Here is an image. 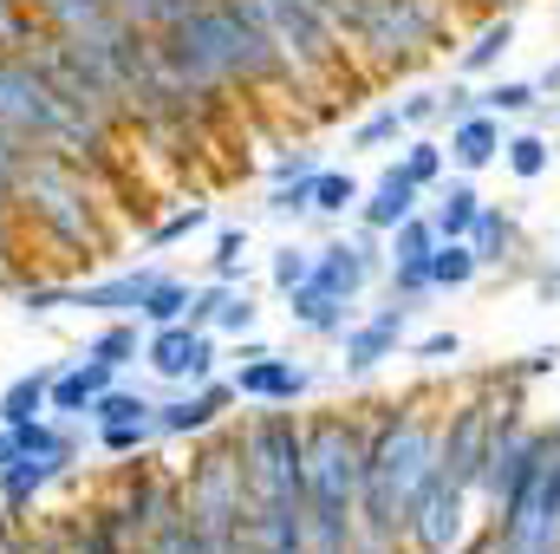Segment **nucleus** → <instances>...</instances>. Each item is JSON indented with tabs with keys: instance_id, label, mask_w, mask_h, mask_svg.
I'll return each instance as SVG.
<instances>
[{
	"instance_id": "26",
	"label": "nucleus",
	"mask_w": 560,
	"mask_h": 554,
	"mask_svg": "<svg viewBox=\"0 0 560 554\" xmlns=\"http://www.w3.org/2000/svg\"><path fill=\"white\" fill-rule=\"evenodd\" d=\"M359 196H365V183H359L352 170H313V216L346 222V216L359 209Z\"/></svg>"
},
{
	"instance_id": "35",
	"label": "nucleus",
	"mask_w": 560,
	"mask_h": 554,
	"mask_svg": "<svg viewBox=\"0 0 560 554\" xmlns=\"http://www.w3.org/2000/svg\"><path fill=\"white\" fill-rule=\"evenodd\" d=\"M398 163H405V176H411L418 189H436V183L450 176V150H443L436 138H411V143H405V157H398Z\"/></svg>"
},
{
	"instance_id": "30",
	"label": "nucleus",
	"mask_w": 560,
	"mask_h": 554,
	"mask_svg": "<svg viewBox=\"0 0 560 554\" xmlns=\"http://www.w3.org/2000/svg\"><path fill=\"white\" fill-rule=\"evenodd\" d=\"M202 229H215V209H209V203H189V209L163 216V222L143 235V249H150V255H163V249H176V242H189V235H202Z\"/></svg>"
},
{
	"instance_id": "25",
	"label": "nucleus",
	"mask_w": 560,
	"mask_h": 554,
	"mask_svg": "<svg viewBox=\"0 0 560 554\" xmlns=\"http://www.w3.org/2000/svg\"><path fill=\"white\" fill-rule=\"evenodd\" d=\"M46 385H52V366H39V372H20V379L0 392V424H7V430H20V424L46 417Z\"/></svg>"
},
{
	"instance_id": "36",
	"label": "nucleus",
	"mask_w": 560,
	"mask_h": 554,
	"mask_svg": "<svg viewBox=\"0 0 560 554\" xmlns=\"http://www.w3.org/2000/svg\"><path fill=\"white\" fill-rule=\"evenodd\" d=\"M255 326H261V307H255V293H248V287H229V300L215 307V326H209V333H215V339H248Z\"/></svg>"
},
{
	"instance_id": "17",
	"label": "nucleus",
	"mask_w": 560,
	"mask_h": 554,
	"mask_svg": "<svg viewBox=\"0 0 560 554\" xmlns=\"http://www.w3.org/2000/svg\"><path fill=\"white\" fill-rule=\"evenodd\" d=\"M248 535L261 554H306V503H248Z\"/></svg>"
},
{
	"instance_id": "40",
	"label": "nucleus",
	"mask_w": 560,
	"mask_h": 554,
	"mask_svg": "<svg viewBox=\"0 0 560 554\" xmlns=\"http://www.w3.org/2000/svg\"><path fill=\"white\" fill-rule=\"evenodd\" d=\"M33 39H39V20H33V7H26V0H0V46L26 53Z\"/></svg>"
},
{
	"instance_id": "42",
	"label": "nucleus",
	"mask_w": 560,
	"mask_h": 554,
	"mask_svg": "<svg viewBox=\"0 0 560 554\" xmlns=\"http://www.w3.org/2000/svg\"><path fill=\"white\" fill-rule=\"evenodd\" d=\"M229 287H235V280H196V287H189V313H183V320L209 333V326H215V307L229 300Z\"/></svg>"
},
{
	"instance_id": "21",
	"label": "nucleus",
	"mask_w": 560,
	"mask_h": 554,
	"mask_svg": "<svg viewBox=\"0 0 560 554\" xmlns=\"http://www.w3.org/2000/svg\"><path fill=\"white\" fill-rule=\"evenodd\" d=\"M469 249H476V262L482 268H509L515 255H522V229H515V216L509 209H476V222H469V235H463Z\"/></svg>"
},
{
	"instance_id": "51",
	"label": "nucleus",
	"mask_w": 560,
	"mask_h": 554,
	"mask_svg": "<svg viewBox=\"0 0 560 554\" xmlns=\"http://www.w3.org/2000/svg\"><path fill=\"white\" fill-rule=\"evenodd\" d=\"M560 366V346H541V353H528V372H555Z\"/></svg>"
},
{
	"instance_id": "27",
	"label": "nucleus",
	"mask_w": 560,
	"mask_h": 554,
	"mask_svg": "<svg viewBox=\"0 0 560 554\" xmlns=\"http://www.w3.org/2000/svg\"><path fill=\"white\" fill-rule=\"evenodd\" d=\"M476 275H482V262H476L469 242H436L430 249V293H463Z\"/></svg>"
},
{
	"instance_id": "50",
	"label": "nucleus",
	"mask_w": 560,
	"mask_h": 554,
	"mask_svg": "<svg viewBox=\"0 0 560 554\" xmlns=\"http://www.w3.org/2000/svg\"><path fill=\"white\" fill-rule=\"evenodd\" d=\"M268 353H275V346H268V339H255V333L229 346V359H235V366H248V359H268Z\"/></svg>"
},
{
	"instance_id": "38",
	"label": "nucleus",
	"mask_w": 560,
	"mask_h": 554,
	"mask_svg": "<svg viewBox=\"0 0 560 554\" xmlns=\"http://www.w3.org/2000/svg\"><path fill=\"white\" fill-rule=\"evenodd\" d=\"M275 222H300L313 216V176H293V183H268V203H261Z\"/></svg>"
},
{
	"instance_id": "1",
	"label": "nucleus",
	"mask_w": 560,
	"mask_h": 554,
	"mask_svg": "<svg viewBox=\"0 0 560 554\" xmlns=\"http://www.w3.org/2000/svg\"><path fill=\"white\" fill-rule=\"evenodd\" d=\"M436 476V424L418 412H392L365 430V476H359V529L405 535V516Z\"/></svg>"
},
{
	"instance_id": "18",
	"label": "nucleus",
	"mask_w": 560,
	"mask_h": 554,
	"mask_svg": "<svg viewBox=\"0 0 560 554\" xmlns=\"http://www.w3.org/2000/svg\"><path fill=\"white\" fill-rule=\"evenodd\" d=\"M372 275H378V268H372L352 242H326V249H313V268H306L313 287H326V293H339V300H359Z\"/></svg>"
},
{
	"instance_id": "3",
	"label": "nucleus",
	"mask_w": 560,
	"mask_h": 554,
	"mask_svg": "<svg viewBox=\"0 0 560 554\" xmlns=\"http://www.w3.org/2000/svg\"><path fill=\"white\" fill-rule=\"evenodd\" d=\"M183 509L209 535V549H222L229 535L248 529V476H242L235 437H215V443H202L189 457V470H183Z\"/></svg>"
},
{
	"instance_id": "11",
	"label": "nucleus",
	"mask_w": 560,
	"mask_h": 554,
	"mask_svg": "<svg viewBox=\"0 0 560 554\" xmlns=\"http://www.w3.org/2000/svg\"><path fill=\"white\" fill-rule=\"evenodd\" d=\"M235 405V385L229 379H209V385H189V392H176V399H156V443H176V437H209L222 412Z\"/></svg>"
},
{
	"instance_id": "20",
	"label": "nucleus",
	"mask_w": 560,
	"mask_h": 554,
	"mask_svg": "<svg viewBox=\"0 0 560 554\" xmlns=\"http://www.w3.org/2000/svg\"><path fill=\"white\" fill-rule=\"evenodd\" d=\"M476 209H482V196H476V183L456 170V176H443V183H436V209H423V216H430L436 242H463V235H469V222H476Z\"/></svg>"
},
{
	"instance_id": "52",
	"label": "nucleus",
	"mask_w": 560,
	"mask_h": 554,
	"mask_svg": "<svg viewBox=\"0 0 560 554\" xmlns=\"http://www.w3.org/2000/svg\"><path fill=\"white\" fill-rule=\"evenodd\" d=\"M541 92H560V59L548 66V72H541Z\"/></svg>"
},
{
	"instance_id": "23",
	"label": "nucleus",
	"mask_w": 560,
	"mask_h": 554,
	"mask_svg": "<svg viewBox=\"0 0 560 554\" xmlns=\"http://www.w3.org/2000/svg\"><path fill=\"white\" fill-rule=\"evenodd\" d=\"M509 46H515V20H509V13H495V20H489L463 53H456V72H463V79H482V72H495V66H502V53H509Z\"/></svg>"
},
{
	"instance_id": "16",
	"label": "nucleus",
	"mask_w": 560,
	"mask_h": 554,
	"mask_svg": "<svg viewBox=\"0 0 560 554\" xmlns=\"http://www.w3.org/2000/svg\"><path fill=\"white\" fill-rule=\"evenodd\" d=\"M502 143H509V131H502V118L476 105L469 118H456V125H450V143H443V150H450V170L476 176V170H489V163L502 157Z\"/></svg>"
},
{
	"instance_id": "14",
	"label": "nucleus",
	"mask_w": 560,
	"mask_h": 554,
	"mask_svg": "<svg viewBox=\"0 0 560 554\" xmlns=\"http://www.w3.org/2000/svg\"><path fill=\"white\" fill-rule=\"evenodd\" d=\"M59 476H66L59 463H46V457H20L13 437H7V457H0V509H7L13 522H33V503H39Z\"/></svg>"
},
{
	"instance_id": "22",
	"label": "nucleus",
	"mask_w": 560,
	"mask_h": 554,
	"mask_svg": "<svg viewBox=\"0 0 560 554\" xmlns=\"http://www.w3.org/2000/svg\"><path fill=\"white\" fill-rule=\"evenodd\" d=\"M26 7H33L39 33H66V39H79V33H92L118 13L112 0H26Z\"/></svg>"
},
{
	"instance_id": "2",
	"label": "nucleus",
	"mask_w": 560,
	"mask_h": 554,
	"mask_svg": "<svg viewBox=\"0 0 560 554\" xmlns=\"http://www.w3.org/2000/svg\"><path fill=\"white\" fill-rule=\"evenodd\" d=\"M248 503H306V424L287 405H261L235 430Z\"/></svg>"
},
{
	"instance_id": "53",
	"label": "nucleus",
	"mask_w": 560,
	"mask_h": 554,
	"mask_svg": "<svg viewBox=\"0 0 560 554\" xmlns=\"http://www.w3.org/2000/svg\"><path fill=\"white\" fill-rule=\"evenodd\" d=\"M0 457H7V424H0Z\"/></svg>"
},
{
	"instance_id": "43",
	"label": "nucleus",
	"mask_w": 560,
	"mask_h": 554,
	"mask_svg": "<svg viewBox=\"0 0 560 554\" xmlns=\"http://www.w3.org/2000/svg\"><path fill=\"white\" fill-rule=\"evenodd\" d=\"M66 307V280H26L20 287V313L26 320H46V313H59Z\"/></svg>"
},
{
	"instance_id": "34",
	"label": "nucleus",
	"mask_w": 560,
	"mask_h": 554,
	"mask_svg": "<svg viewBox=\"0 0 560 554\" xmlns=\"http://www.w3.org/2000/svg\"><path fill=\"white\" fill-rule=\"evenodd\" d=\"M476 105L495 112V118H528V112L541 105V85H528V79H495L489 92H476Z\"/></svg>"
},
{
	"instance_id": "45",
	"label": "nucleus",
	"mask_w": 560,
	"mask_h": 554,
	"mask_svg": "<svg viewBox=\"0 0 560 554\" xmlns=\"http://www.w3.org/2000/svg\"><path fill=\"white\" fill-rule=\"evenodd\" d=\"M411 359H423V366H450V359H463V339H456V333H430V339L411 346Z\"/></svg>"
},
{
	"instance_id": "7",
	"label": "nucleus",
	"mask_w": 560,
	"mask_h": 554,
	"mask_svg": "<svg viewBox=\"0 0 560 554\" xmlns=\"http://www.w3.org/2000/svg\"><path fill=\"white\" fill-rule=\"evenodd\" d=\"M469 503H476V489H463L450 476H430L423 496L411 503V516H405V535L423 554H456L463 549V529H469Z\"/></svg>"
},
{
	"instance_id": "47",
	"label": "nucleus",
	"mask_w": 560,
	"mask_h": 554,
	"mask_svg": "<svg viewBox=\"0 0 560 554\" xmlns=\"http://www.w3.org/2000/svg\"><path fill=\"white\" fill-rule=\"evenodd\" d=\"M13 249H20V229H13V203H0V280L13 275Z\"/></svg>"
},
{
	"instance_id": "29",
	"label": "nucleus",
	"mask_w": 560,
	"mask_h": 554,
	"mask_svg": "<svg viewBox=\"0 0 560 554\" xmlns=\"http://www.w3.org/2000/svg\"><path fill=\"white\" fill-rule=\"evenodd\" d=\"M430 249H436V229H430V216H405L398 229H385V268H398V262H430Z\"/></svg>"
},
{
	"instance_id": "13",
	"label": "nucleus",
	"mask_w": 560,
	"mask_h": 554,
	"mask_svg": "<svg viewBox=\"0 0 560 554\" xmlns=\"http://www.w3.org/2000/svg\"><path fill=\"white\" fill-rule=\"evenodd\" d=\"M229 385H235V399H248V405H300V399L313 392V372H306L300 359H287V353H268V359L235 366Z\"/></svg>"
},
{
	"instance_id": "5",
	"label": "nucleus",
	"mask_w": 560,
	"mask_h": 554,
	"mask_svg": "<svg viewBox=\"0 0 560 554\" xmlns=\"http://www.w3.org/2000/svg\"><path fill=\"white\" fill-rule=\"evenodd\" d=\"M548 450H555V437H548L541 424H522L515 412L495 417V430H489V457H482V496H489L495 516L528 489V476L541 470Z\"/></svg>"
},
{
	"instance_id": "31",
	"label": "nucleus",
	"mask_w": 560,
	"mask_h": 554,
	"mask_svg": "<svg viewBox=\"0 0 560 554\" xmlns=\"http://www.w3.org/2000/svg\"><path fill=\"white\" fill-rule=\"evenodd\" d=\"M502 163H509L522 183H541V176L555 170V143L541 138V131H515V138L502 143Z\"/></svg>"
},
{
	"instance_id": "6",
	"label": "nucleus",
	"mask_w": 560,
	"mask_h": 554,
	"mask_svg": "<svg viewBox=\"0 0 560 554\" xmlns=\"http://www.w3.org/2000/svg\"><path fill=\"white\" fill-rule=\"evenodd\" d=\"M143 366H150L163 385L189 392V385H209V379H215L222 346H215V333H202V326H189V320H176V326H143Z\"/></svg>"
},
{
	"instance_id": "32",
	"label": "nucleus",
	"mask_w": 560,
	"mask_h": 554,
	"mask_svg": "<svg viewBox=\"0 0 560 554\" xmlns=\"http://www.w3.org/2000/svg\"><path fill=\"white\" fill-rule=\"evenodd\" d=\"M209 280H235V287H248V229H242V222H222V229H215Z\"/></svg>"
},
{
	"instance_id": "9",
	"label": "nucleus",
	"mask_w": 560,
	"mask_h": 554,
	"mask_svg": "<svg viewBox=\"0 0 560 554\" xmlns=\"http://www.w3.org/2000/svg\"><path fill=\"white\" fill-rule=\"evenodd\" d=\"M489 430H495V417L482 412V405H463V412L436 430V476H450V483H463V489H476V496H482Z\"/></svg>"
},
{
	"instance_id": "24",
	"label": "nucleus",
	"mask_w": 560,
	"mask_h": 554,
	"mask_svg": "<svg viewBox=\"0 0 560 554\" xmlns=\"http://www.w3.org/2000/svg\"><path fill=\"white\" fill-rule=\"evenodd\" d=\"M85 353L105 359V366H118V372H131L143 359V320H105V326L85 339Z\"/></svg>"
},
{
	"instance_id": "49",
	"label": "nucleus",
	"mask_w": 560,
	"mask_h": 554,
	"mask_svg": "<svg viewBox=\"0 0 560 554\" xmlns=\"http://www.w3.org/2000/svg\"><path fill=\"white\" fill-rule=\"evenodd\" d=\"M469 112H476V92H463V85H450V92H443V118L456 125V118H469Z\"/></svg>"
},
{
	"instance_id": "39",
	"label": "nucleus",
	"mask_w": 560,
	"mask_h": 554,
	"mask_svg": "<svg viewBox=\"0 0 560 554\" xmlns=\"http://www.w3.org/2000/svg\"><path fill=\"white\" fill-rule=\"evenodd\" d=\"M313 268V249H300V242H280L275 255H268V280H275V293H293L300 280Z\"/></svg>"
},
{
	"instance_id": "15",
	"label": "nucleus",
	"mask_w": 560,
	"mask_h": 554,
	"mask_svg": "<svg viewBox=\"0 0 560 554\" xmlns=\"http://www.w3.org/2000/svg\"><path fill=\"white\" fill-rule=\"evenodd\" d=\"M418 209H423V189L405 176V163H385V170H378V183L359 196V209H352V216H359L365 229H378V235H385V229H398V222H405V216H418Z\"/></svg>"
},
{
	"instance_id": "48",
	"label": "nucleus",
	"mask_w": 560,
	"mask_h": 554,
	"mask_svg": "<svg viewBox=\"0 0 560 554\" xmlns=\"http://www.w3.org/2000/svg\"><path fill=\"white\" fill-rule=\"evenodd\" d=\"M346 554H398V535H372V529H352V549Z\"/></svg>"
},
{
	"instance_id": "37",
	"label": "nucleus",
	"mask_w": 560,
	"mask_h": 554,
	"mask_svg": "<svg viewBox=\"0 0 560 554\" xmlns=\"http://www.w3.org/2000/svg\"><path fill=\"white\" fill-rule=\"evenodd\" d=\"M92 430H98V450L105 457H143L156 443V424L150 417H138V424H92Z\"/></svg>"
},
{
	"instance_id": "46",
	"label": "nucleus",
	"mask_w": 560,
	"mask_h": 554,
	"mask_svg": "<svg viewBox=\"0 0 560 554\" xmlns=\"http://www.w3.org/2000/svg\"><path fill=\"white\" fill-rule=\"evenodd\" d=\"M319 163H313V150H287V157H275L268 163V183H293V176H313Z\"/></svg>"
},
{
	"instance_id": "28",
	"label": "nucleus",
	"mask_w": 560,
	"mask_h": 554,
	"mask_svg": "<svg viewBox=\"0 0 560 554\" xmlns=\"http://www.w3.org/2000/svg\"><path fill=\"white\" fill-rule=\"evenodd\" d=\"M156 412V399L143 392V385H105L98 399H92V424H138V417H150Z\"/></svg>"
},
{
	"instance_id": "8",
	"label": "nucleus",
	"mask_w": 560,
	"mask_h": 554,
	"mask_svg": "<svg viewBox=\"0 0 560 554\" xmlns=\"http://www.w3.org/2000/svg\"><path fill=\"white\" fill-rule=\"evenodd\" d=\"M163 275H170L163 262H138V268H118V275H105V280H66V307L98 313V320H138L143 293Z\"/></svg>"
},
{
	"instance_id": "41",
	"label": "nucleus",
	"mask_w": 560,
	"mask_h": 554,
	"mask_svg": "<svg viewBox=\"0 0 560 554\" xmlns=\"http://www.w3.org/2000/svg\"><path fill=\"white\" fill-rule=\"evenodd\" d=\"M405 138V118H398V105H385V112H372L359 131H352V150H385V143Z\"/></svg>"
},
{
	"instance_id": "33",
	"label": "nucleus",
	"mask_w": 560,
	"mask_h": 554,
	"mask_svg": "<svg viewBox=\"0 0 560 554\" xmlns=\"http://www.w3.org/2000/svg\"><path fill=\"white\" fill-rule=\"evenodd\" d=\"M183 313H189V280L183 275H163L150 293H143V307H138L143 326H176Z\"/></svg>"
},
{
	"instance_id": "44",
	"label": "nucleus",
	"mask_w": 560,
	"mask_h": 554,
	"mask_svg": "<svg viewBox=\"0 0 560 554\" xmlns=\"http://www.w3.org/2000/svg\"><path fill=\"white\" fill-rule=\"evenodd\" d=\"M398 118H405V131H423V125H436V118H443V92H411V99L398 105Z\"/></svg>"
},
{
	"instance_id": "4",
	"label": "nucleus",
	"mask_w": 560,
	"mask_h": 554,
	"mask_svg": "<svg viewBox=\"0 0 560 554\" xmlns=\"http://www.w3.org/2000/svg\"><path fill=\"white\" fill-rule=\"evenodd\" d=\"M443 20H450L443 0H352L346 33H352L372 59H385V66H411V59H423V53L436 46Z\"/></svg>"
},
{
	"instance_id": "12",
	"label": "nucleus",
	"mask_w": 560,
	"mask_h": 554,
	"mask_svg": "<svg viewBox=\"0 0 560 554\" xmlns=\"http://www.w3.org/2000/svg\"><path fill=\"white\" fill-rule=\"evenodd\" d=\"M125 372L118 366H105V359H66V366H52V385H46V412L66 417V424H92V399L105 392V385H118Z\"/></svg>"
},
{
	"instance_id": "10",
	"label": "nucleus",
	"mask_w": 560,
	"mask_h": 554,
	"mask_svg": "<svg viewBox=\"0 0 560 554\" xmlns=\"http://www.w3.org/2000/svg\"><path fill=\"white\" fill-rule=\"evenodd\" d=\"M405 326H411V307H378V313H365V320H352L346 333H339V366L352 372V379H365V372H378L385 359H398V346H405Z\"/></svg>"
},
{
	"instance_id": "19",
	"label": "nucleus",
	"mask_w": 560,
	"mask_h": 554,
	"mask_svg": "<svg viewBox=\"0 0 560 554\" xmlns=\"http://www.w3.org/2000/svg\"><path fill=\"white\" fill-rule=\"evenodd\" d=\"M287 300V320L300 326V333H319V339H339L346 326H352V300H339V293H326V287H313V280H300L293 293H280Z\"/></svg>"
}]
</instances>
